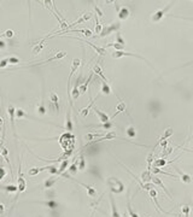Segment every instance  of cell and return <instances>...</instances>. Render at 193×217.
<instances>
[{
	"label": "cell",
	"mask_w": 193,
	"mask_h": 217,
	"mask_svg": "<svg viewBox=\"0 0 193 217\" xmlns=\"http://www.w3.org/2000/svg\"><path fill=\"white\" fill-rule=\"evenodd\" d=\"M94 138H103V134H94V133H91V134H87L85 136V139L87 141H91Z\"/></svg>",
	"instance_id": "obj_45"
},
{
	"label": "cell",
	"mask_w": 193,
	"mask_h": 217,
	"mask_svg": "<svg viewBox=\"0 0 193 217\" xmlns=\"http://www.w3.org/2000/svg\"><path fill=\"white\" fill-rule=\"evenodd\" d=\"M173 5H174V1H170L169 4H168V5H167L164 8H161V10L156 11L153 15H152V17H151L152 22H159L163 17L167 15V12H168L170 8H171V6H173Z\"/></svg>",
	"instance_id": "obj_3"
},
{
	"label": "cell",
	"mask_w": 193,
	"mask_h": 217,
	"mask_svg": "<svg viewBox=\"0 0 193 217\" xmlns=\"http://www.w3.org/2000/svg\"><path fill=\"white\" fill-rule=\"evenodd\" d=\"M78 41H81V42H85V44H87V45H89V46L92 47L93 50L97 52L98 54H100V56H106V48L105 47H99V46H95V45H93L92 42H88V41H85V40H82V39H77Z\"/></svg>",
	"instance_id": "obj_10"
},
{
	"label": "cell",
	"mask_w": 193,
	"mask_h": 217,
	"mask_svg": "<svg viewBox=\"0 0 193 217\" xmlns=\"http://www.w3.org/2000/svg\"><path fill=\"white\" fill-rule=\"evenodd\" d=\"M127 208H128V214H129V216L131 217H139V215H138L137 212H134V210H133V208H131V199H129V198L127 199Z\"/></svg>",
	"instance_id": "obj_36"
},
{
	"label": "cell",
	"mask_w": 193,
	"mask_h": 217,
	"mask_svg": "<svg viewBox=\"0 0 193 217\" xmlns=\"http://www.w3.org/2000/svg\"><path fill=\"white\" fill-rule=\"evenodd\" d=\"M5 176H6V169H5L3 165H0V181L4 180Z\"/></svg>",
	"instance_id": "obj_52"
},
{
	"label": "cell",
	"mask_w": 193,
	"mask_h": 217,
	"mask_svg": "<svg viewBox=\"0 0 193 217\" xmlns=\"http://www.w3.org/2000/svg\"><path fill=\"white\" fill-rule=\"evenodd\" d=\"M185 151H187V152H191V153H193L192 150H187V148H185Z\"/></svg>",
	"instance_id": "obj_60"
},
{
	"label": "cell",
	"mask_w": 193,
	"mask_h": 217,
	"mask_svg": "<svg viewBox=\"0 0 193 217\" xmlns=\"http://www.w3.org/2000/svg\"><path fill=\"white\" fill-rule=\"evenodd\" d=\"M6 47H8V44H6V42H5L4 40L0 39V50H1V51H4V50H5Z\"/></svg>",
	"instance_id": "obj_55"
},
{
	"label": "cell",
	"mask_w": 193,
	"mask_h": 217,
	"mask_svg": "<svg viewBox=\"0 0 193 217\" xmlns=\"http://www.w3.org/2000/svg\"><path fill=\"white\" fill-rule=\"evenodd\" d=\"M80 80H81V77L77 78L76 82H75V86H74V88H72V92H71V99H72V100H76L77 98L80 97V92H78V86H80Z\"/></svg>",
	"instance_id": "obj_18"
},
{
	"label": "cell",
	"mask_w": 193,
	"mask_h": 217,
	"mask_svg": "<svg viewBox=\"0 0 193 217\" xmlns=\"http://www.w3.org/2000/svg\"><path fill=\"white\" fill-rule=\"evenodd\" d=\"M173 151H174V148L171 147V146H167L165 148H163L162 157H167V156H169L170 153H173Z\"/></svg>",
	"instance_id": "obj_46"
},
{
	"label": "cell",
	"mask_w": 193,
	"mask_h": 217,
	"mask_svg": "<svg viewBox=\"0 0 193 217\" xmlns=\"http://www.w3.org/2000/svg\"><path fill=\"white\" fill-rule=\"evenodd\" d=\"M0 145H1V140H0Z\"/></svg>",
	"instance_id": "obj_63"
},
{
	"label": "cell",
	"mask_w": 193,
	"mask_h": 217,
	"mask_svg": "<svg viewBox=\"0 0 193 217\" xmlns=\"http://www.w3.org/2000/svg\"><path fill=\"white\" fill-rule=\"evenodd\" d=\"M114 125H115L114 122L109 121V122H106V123H101V124H99V125H97V128H104L105 130H109V129H111Z\"/></svg>",
	"instance_id": "obj_42"
},
{
	"label": "cell",
	"mask_w": 193,
	"mask_h": 217,
	"mask_svg": "<svg viewBox=\"0 0 193 217\" xmlns=\"http://www.w3.org/2000/svg\"><path fill=\"white\" fill-rule=\"evenodd\" d=\"M176 171L179 172V175H180V178H181V181L184 182V183H191L192 182L193 177L191 175H188V174H185V172H181V171L176 169Z\"/></svg>",
	"instance_id": "obj_25"
},
{
	"label": "cell",
	"mask_w": 193,
	"mask_h": 217,
	"mask_svg": "<svg viewBox=\"0 0 193 217\" xmlns=\"http://www.w3.org/2000/svg\"><path fill=\"white\" fill-rule=\"evenodd\" d=\"M68 31H71V33H82L87 38H91L92 36V31L88 30V29H80V30H68Z\"/></svg>",
	"instance_id": "obj_43"
},
{
	"label": "cell",
	"mask_w": 193,
	"mask_h": 217,
	"mask_svg": "<svg viewBox=\"0 0 193 217\" xmlns=\"http://www.w3.org/2000/svg\"><path fill=\"white\" fill-rule=\"evenodd\" d=\"M141 181L144 182V183H148V182H151V178H152V176H151V171L150 170H145L142 174H141Z\"/></svg>",
	"instance_id": "obj_29"
},
{
	"label": "cell",
	"mask_w": 193,
	"mask_h": 217,
	"mask_svg": "<svg viewBox=\"0 0 193 217\" xmlns=\"http://www.w3.org/2000/svg\"><path fill=\"white\" fill-rule=\"evenodd\" d=\"M99 95H100V94H98V95H97V97L94 98V100L91 101V104H89V105H88L87 108H83V109H81V110H80V115H81V116H82V117H87L88 112H89V109H91L93 105H94V103H95V101H97V99L99 98Z\"/></svg>",
	"instance_id": "obj_19"
},
{
	"label": "cell",
	"mask_w": 193,
	"mask_h": 217,
	"mask_svg": "<svg viewBox=\"0 0 193 217\" xmlns=\"http://www.w3.org/2000/svg\"><path fill=\"white\" fill-rule=\"evenodd\" d=\"M57 180H58V177L57 176H51V177H48L45 181V183H44V186H45V188L46 189H50V188H52V186H54L56 185V182H57Z\"/></svg>",
	"instance_id": "obj_26"
},
{
	"label": "cell",
	"mask_w": 193,
	"mask_h": 217,
	"mask_svg": "<svg viewBox=\"0 0 193 217\" xmlns=\"http://www.w3.org/2000/svg\"><path fill=\"white\" fill-rule=\"evenodd\" d=\"M36 112H38L39 116H44V115L47 114V109L45 108V101H44V93H42V97H41V101L36 108Z\"/></svg>",
	"instance_id": "obj_16"
},
{
	"label": "cell",
	"mask_w": 193,
	"mask_h": 217,
	"mask_svg": "<svg viewBox=\"0 0 193 217\" xmlns=\"http://www.w3.org/2000/svg\"><path fill=\"white\" fill-rule=\"evenodd\" d=\"M8 63L10 64H18V63H21V61L16 57H8Z\"/></svg>",
	"instance_id": "obj_54"
},
{
	"label": "cell",
	"mask_w": 193,
	"mask_h": 217,
	"mask_svg": "<svg viewBox=\"0 0 193 217\" xmlns=\"http://www.w3.org/2000/svg\"><path fill=\"white\" fill-rule=\"evenodd\" d=\"M126 134L129 136V138H135L137 136V130H135V127L134 125H129L127 129H126Z\"/></svg>",
	"instance_id": "obj_32"
},
{
	"label": "cell",
	"mask_w": 193,
	"mask_h": 217,
	"mask_svg": "<svg viewBox=\"0 0 193 217\" xmlns=\"http://www.w3.org/2000/svg\"><path fill=\"white\" fill-rule=\"evenodd\" d=\"M106 47H114L116 51H123V48H124V46L120 45V44H117V42H114V44H109V45H106Z\"/></svg>",
	"instance_id": "obj_47"
},
{
	"label": "cell",
	"mask_w": 193,
	"mask_h": 217,
	"mask_svg": "<svg viewBox=\"0 0 193 217\" xmlns=\"http://www.w3.org/2000/svg\"><path fill=\"white\" fill-rule=\"evenodd\" d=\"M81 65V61L78 59V58H75V59H72V63H71V70H70V75H69V78H68V92H69L70 89V80L72 77V75H74V72L77 70V68Z\"/></svg>",
	"instance_id": "obj_8"
},
{
	"label": "cell",
	"mask_w": 193,
	"mask_h": 217,
	"mask_svg": "<svg viewBox=\"0 0 193 217\" xmlns=\"http://www.w3.org/2000/svg\"><path fill=\"white\" fill-rule=\"evenodd\" d=\"M122 217H127V215H126V214H124V215H123V216H122Z\"/></svg>",
	"instance_id": "obj_62"
},
{
	"label": "cell",
	"mask_w": 193,
	"mask_h": 217,
	"mask_svg": "<svg viewBox=\"0 0 193 217\" xmlns=\"http://www.w3.org/2000/svg\"><path fill=\"white\" fill-rule=\"evenodd\" d=\"M16 117L18 118V119H21V118H28V115H27V112L24 111L23 109H16Z\"/></svg>",
	"instance_id": "obj_35"
},
{
	"label": "cell",
	"mask_w": 193,
	"mask_h": 217,
	"mask_svg": "<svg viewBox=\"0 0 193 217\" xmlns=\"http://www.w3.org/2000/svg\"><path fill=\"white\" fill-rule=\"evenodd\" d=\"M168 164V162L163 158H159V159H156L153 162V168H162V167H165Z\"/></svg>",
	"instance_id": "obj_34"
},
{
	"label": "cell",
	"mask_w": 193,
	"mask_h": 217,
	"mask_svg": "<svg viewBox=\"0 0 193 217\" xmlns=\"http://www.w3.org/2000/svg\"><path fill=\"white\" fill-rule=\"evenodd\" d=\"M95 22H97V25H95V33H97V34H100L101 30H103V27H101V24H99V22H98V17H97V15H95Z\"/></svg>",
	"instance_id": "obj_51"
},
{
	"label": "cell",
	"mask_w": 193,
	"mask_h": 217,
	"mask_svg": "<svg viewBox=\"0 0 193 217\" xmlns=\"http://www.w3.org/2000/svg\"><path fill=\"white\" fill-rule=\"evenodd\" d=\"M117 138V134L115 132H110L108 133L106 135H104L103 138H100L99 140H95V141H91L89 144H97V142H100V141H105V140H111V139H115Z\"/></svg>",
	"instance_id": "obj_21"
},
{
	"label": "cell",
	"mask_w": 193,
	"mask_h": 217,
	"mask_svg": "<svg viewBox=\"0 0 193 217\" xmlns=\"http://www.w3.org/2000/svg\"><path fill=\"white\" fill-rule=\"evenodd\" d=\"M93 111L98 115V117H99V121H100V123H106V122H109L110 121V117L105 114V112H103V111H100V110H98L97 108H94L93 109Z\"/></svg>",
	"instance_id": "obj_15"
},
{
	"label": "cell",
	"mask_w": 193,
	"mask_h": 217,
	"mask_svg": "<svg viewBox=\"0 0 193 217\" xmlns=\"http://www.w3.org/2000/svg\"><path fill=\"white\" fill-rule=\"evenodd\" d=\"M44 204L46 205L47 208H50L51 210H57L58 209V206H59V204L56 202V200H48V202H45Z\"/></svg>",
	"instance_id": "obj_37"
},
{
	"label": "cell",
	"mask_w": 193,
	"mask_h": 217,
	"mask_svg": "<svg viewBox=\"0 0 193 217\" xmlns=\"http://www.w3.org/2000/svg\"><path fill=\"white\" fill-rule=\"evenodd\" d=\"M95 8V12L98 13V18H101V17L104 16V15H103V11H101L100 8H98V6H95V8Z\"/></svg>",
	"instance_id": "obj_56"
},
{
	"label": "cell",
	"mask_w": 193,
	"mask_h": 217,
	"mask_svg": "<svg viewBox=\"0 0 193 217\" xmlns=\"http://www.w3.org/2000/svg\"><path fill=\"white\" fill-rule=\"evenodd\" d=\"M193 64V61H191V62H188L187 64H184V65H181V66H179V68H184V66H188V65H192Z\"/></svg>",
	"instance_id": "obj_59"
},
{
	"label": "cell",
	"mask_w": 193,
	"mask_h": 217,
	"mask_svg": "<svg viewBox=\"0 0 193 217\" xmlns=\"http://www.w3.org/2000/svg\"><path fill=\"white\" fill-rule=\"evenodd\" d=\"M111 57L112 58H116V59H118V58H122V57H135V58H139V59H141V61H145V62L148 64V66H151L152 69H154L153 66L151 65V63L147 61L145 57H141V56H139V54H137V53H131V52H126V51H115V52H112L111 53Z\"/></svg>",
	"instance_id": "obj_2"
},
{
	"label": "cell",
	"mask_w": 193,
	"mask_h": 217,
	"mask_svg": "<svg viewBox=\"0 0 193 217\" xmlns=\"http://www.w3.org/2000/svg\"><path fill=\"white\" fill-rule=\"evenodd\" d=\"M109 198H110V203H111V216H112V217H121V216H120L118 210H117V206H116L115 198H114L112 193L109 194Z\"/></svg>",
	"instance_id": "obj_12"
},
{
	"label": "cell",
	"mask_w": 193,
	"mask_h": 217,
	"mask_svg": "<svg viewBox=\"0 0 193 217\" xmlns=\"http://www.w3.org/2000/svg\"><path fill=\"white\" fill-rule=\"evenodd\" d=\"M50 100H51V103L58 104V101H59V98H58V95L54 93V92H51V93H50Z\"/></svg>",
	"instance_id": "obj_48"
},
{
	"label": "cell",
	"mask_w": 193,
	"mask_h": 217,
	"mask_svg": "<svg viewBox=\"0 0 193 217\" xmlns=\"http://www.w3.org/2000/svg\"><path fill=\"white\" fill-rule=\"evenodd\" d=\"M153 153H148L147 156V170H152V165H153Z\"/></svg>",
	"instance_id": "obj_40"
},
{
	"label": "cell",
	"mask_w": 193,
	"mask_h": 217,
	"mask_svg": "<svg viewBox=\"0 0 193 217\" xmlns=\"http://www.w3.org/2000/svg\"><path fill=\"white\" fill-rule=\"evenodd\" d=\"M101 93L105 94V95L111 94V87H110V85H109L108 82L101 81Z\"/></svg>",
	"instance_id": "obj_30"
},
{
	"label": "cell",
	"mask_w": 193,
	"mask_h": 217,
	"mask_svg": "<svg viewBox=\"0 0 193 217\" xmlns=\"http://www.w3.org/2000/svg\"><path fill=\"white\" fill-rule=\"evenodd\" d=\"M94 214H95V211H92V214H91V217H94Z\"/></svg>",
	"instance_id": "obj_61"
},
{
	"label": "cell",
	"mask_w": 193,
	"mask_h": 217,
	"mask_svg": "<svg viewBox=\"0 0 193 217\" xmlns=\"http://www.w3.org/2000/svg\"><path fill=\"white\" fill-rule=\"evenodd\" d=\"M65 130H68V133L72 132V121H71V112H70V109H68V111H67V118H65Z\"/></svg>",
	"instance_id": "obj_17"
},
{
	"label": "cell",
	"mask_w": 193,
	"mask_h": 217,
	"mask_svg": "<svg viewBox=\"0 0 193 217\" xmlns=\"http://www.w3.org/2000/svg\"><path fill=\"white\" fill-rule=\"evenodd\" d=\"M173 133H174V130H173V128H168V129H167V130L164 132V134H163L162 136H161V138L158 139V142H157V145L154 146V148L157 147V146H158V145H159L161 142H162V141H165V140L168 139L169 136H171V135H173Z\"/></svg>",
	"instance_id": "obj_20"
},
{
	"label": "cell",
	"mask_w": 193,
	"mask_h": 217,
	"mask_svg": "<svg viewBox=\"0 0 193 217\" xmlns=\"http://www.w3.org/2000/svg\"><path fill=\"white\" fill-rule=\"evenodd\" d=\"M116 42H117V44H120V45H122V46H124V45H126V41L122 39V36H121V33H120V31H116Z\"/></svg>",
	"instance_id": "obj_44"
},
{
	"label": "cell",
	"mask_w": 193,
	"mask_h": 217,
	"mask_svg": "<svg viewBox=\"0 0 193 217\" xmlns=\"http://www.w3.org/2000/svg\"><path fill=\"white\" fill-rule=\"evenodd\" d=\"M121 28V23L120 22H116V23H112V24H109L106 27H103V30L101 33L98 35L99 38H105V36H109L112 31H116L118 30Z\"/></svg>",
	"instance_id": "obj_4"
},
{
	"label": "cell",
	"mask_w": 193,
	"mask_h": 217,
	"mask_svg": "<svg viewBox=\"0 0 193 217\" xmlns=\"http://www.w3.org/2000/svg\"><path fill=\"white\" fill-rule=\"evenodd\" d=\"M123 111H126V103H123V101L120 99V103L117 104V106H116V114L114 115V117H116V115H118V114H121V112H123ZM112 117V118H114Z\"/></svg>",
	"instance_id": "obj_31"
},
{
	"label": "cell",
	"mask_w": 193,
	"mask_h": 217,
	"mask_svg": "<svg viewBox=\"0 0 193 217\" xmlns=\"http://www.w3.org/2000/svg\"><path fill=\"white\" fill-rule=\"evenodd\" d=\"M48 169V165L46 167H42V168H38V167H34V168H30L29 170H28V174L30 175V176H35V175H38L39 172H41V171H45Z\"/></svg>",
	"instance_id": "obj_24"
},
{
	"label": "cell",
	"mask_w": 193,
	"mask_h": 217,
	"mask_svg": "<svg viewBox=\"0 0 193 217\" xmlns=\"http://www.w3.org/2000/svg\"><path fill=\"white\" fill-rule=\"evenodd\" d=\"M93 72L94 74H97L99 77L101 78V81H104V82H108V80H106V77L104 76V74H103V70H101V68L99 66V65H94L93 66Z\"/></svg>",
	"instance_id": "obj_28"
},
{
	"label": "cell",
	"mask_w": 193,
	"mask_h": 217,
	"mask_svg": "<svg viewBox=\"0 0 193 217\" xmlns=\"http://www.w3.org/2000/svg\"><path fill=\"white\" fill-rule=\"evenodd\" d=\"M116 10H117V17H118V19H121V21H123V19H127L128 17H129V8H126V6H122V8H120L118 6V4L116 3Z\"/></svg>",
	"instance_id": "obj_7"
},
{
	"label": "cell",
	"mask_w": 193,
	"mask_h": 217,
	"mask_svg": "<svg viewBox=\"0 0 193 217\" xmlns=\"http://www.w3.org/2000/svg\"><path fill=\"white\" fill-rule=\"evenodd\" d=\"M45 42H46V39H42L40 42H39V44H36V45H35V47L33 48V54L40 53V52L42 51V48L46 46V44H45Z\"/></svg>",
	"instance_id": "obj_27"
},
{
	"label": "cell",
	"mask_w": 193,
	"mask_h": 217,
	"mask_svg": "<svg viewBox=\"0 0 193 217\" xmlns=\"http://www.w3.org/2000/svg\"><path fill=\"white\" fill-rule=\"evenodd\" d=\"M67 52L65 51H61V52H58L57 54H54L53 57H51V58H48L46 61H44V62H41V64H46V63H50V62H54V61H59V59H63V58H65L67 57Z\"/></svg>",
	"instance_id": "obj_13"
},
{
	"label": "cell",
	"mask_w": 193,
	"mask_h": 217,
	"mask_svg": "<svg viewBox=\"0 0 193 217\" xmlns=\"http://www.w3.org/2000/svg\"><path fill=\"white\" fill-rule=\"evenodd\" d=\"M68 165H69V159H64L62 162V164H61V167H59V169H58V176L62 175L63 172L67 170Z\"/></svg>",
	"instance_id": "obj_33"
},
{
	"label": "cell",
	"mask_w": 193,
	"mask_h": 217,
	"mask_svg": "<svg viewBox=\"0 0 193 217\" xmlns=\"http://www.w3.org/2000/svg\"><path fill=\"white\" fill-rule=\"evenodd\" d=\"M77 170H78V164H77V161H75V162L72 163V164H71V165L69 167L68 171H69L70 174L75 175V174H77Z\"/></svg>",
	"instance_id": "obj_41"
},
{
	"label": "cell",
	"mask_w": 193,
	"mask_h": 217,
	"mask_svg": "<svg viewBox=\"0 0 193 217\" xmlns=\"http://www.w3.org/2000/svg\"><path fill=\"white\" fill-rule=\"evenodd\" d=\"M1 155H3V157L5 158V161H6V162L10 164V159H8V150H6L5 147H3V146H1Z\"/></svg>",
	"instance_id": "obj_50"
},
{
	"label": "cell",
	"mask_w": 193,
	"mask_h": 217,
	"mask_svg": "<svg viewBox=\"0 0 193 217\" xmlns=\"http://www.w3.org/2000/svg\"><path fill=\"white\" fill-rule=\"evenodd\" d=\"M151 182H152V183H153L154 186H156V185H157V186H159V187H161V188H162L163 191H164V193L167 194V195H168V197H169L170 199H171V198H173V197H171V194L169 193V191H168V189H167V187L164 186V183H163V182H162V180H161V178H159V177H157V176H154V177H152V178H151Z\"/></svg>",
	"instance_id": "obj_9"
},
{
	"label": "cell",
	"mask_w": 193,
	"mask_h": 217,
	"mask_svg": "<svg viewBox=\"0 0 193 217\" xmlns=\"http://www.w3.org/2000/svg\"><path fill=\"white\" fill-rule=\"evenodd\" d=\"M159 145L162 146V148H165L167 146H168V142H167V140H165V141H162V142L159 144Z\"/></svg>",
	"instance_id": "obj_57"
},
{
	"label": "cell",
	"mask_w": 193,
	"mask_h": 217,
	"mask_svg": "<svg viewBox=\"0 0 193 217\" xmlns=\"http://www.w3.org/2000/svg\"><path fill=\"white\" fill-rule=\"evenodd\" d=\"M4 211H5V208H4V205L0 203V215H3V214H4Z\"/></svg>",
	"instance_id": "obj_58"
},
{
	"label": "cell",
	"mask_w": 193,
	"mask_h": 217,
	"mask_svg": "<svg viewBox=\"0 0 193 217\" xmlns=\"http://www.w3.org/2000/svg\"><path fill=\"white\" fill-rule=\"evenodd\" d=\"M86 168V161H85V156L81 155L80 158H78V170L83 171Z\"/></svg>",
	"instance_id": "obj_38"
},
{
	"label": "cell",
	"mask_w": 193,
	"mask_h": 217,
	"mask_svg": "<svg viewBox=\"0 0 193 217\" xmlns=\"http://www.w3.org/2000/svg\"><path fill=\"white\" fill-rule=\"evenodd\" d=\"M78 185L82 186V187H85L86 191H87V193H88V195H89L91 198H95V197H97V191H95L93 187L88 186V185H85V183H82V182H78Z\"/></svg>",
	"instance_id": "obj_23"
},
{
	"label": "cell",
	"mask_w": 193,
	"mask_h": 217,
	"mask_svg": "<svg viewBox=\"0 0 193 217\" xmlns=\"http://www.w3.org/2000/svg\"><path fill=\"white\" fill-rule=\"evenodd\" d=\"M106 183H108L110 191H111L112 193H116V194L122 193L124 191V188H126L123 185V182L117 177H109L108 180H106Z\"/></svg>",
	"instance_id": "obj_1"
},
{
	"label": "cell",
	"mask_w": 193,
	"mask_h": 217,
	"mask_svg": "<svg viewBox=\"0 0 193 217\" xmlns=\"http://www.w3.org/2000/svg\"><path fill=\"white\" fill-rule=\"evenodd\" d=\"M13 35H15V33H13V30H11V29H8V30L4 33V36H6L8 39L13 38Z\"/></svg>",
	"instance_id": "obj_53"
},
{
	"label": "cell",
	"mask_w": 193,
	"mask_h": 217,
	"mask_svg": "<svg viewBox=\"0 0 193 217\" xmlns=\"http://www.w3.org/2000/svg\"><path fill=\"white\" fill-rule=\"evenodd\" d=\"M48 112H50L51 115H53V116L58 115V114H59V105L50 101V104H48Z\"/></svg>",
	"instance_id": "obj_22"
},
{
	"label": "cell",
	"mask_w": 193,
	"mask_h": 217,
	"mask_svg": "<svg viewBox=\"0 0 193 217\" xmlns=\"http://www.w3.org/2000/svg\"><path fill=\"white\" fill-rule=\"evenodd\" d=\"M181 211H182V214L185 215V217H190V211H191V208H190L188 205H182Z\"/></svg>",
	"instance_id": "obj_49"
},
{
	"label": "cell",
	"mask_w": 193,
	"mask_h": 217,
	"mask_svg": "<svg viewBox=\"0 0 193 217\" xmlns=\"http://www.w3.org/2000/svg\"><path fill=\"white\" fill-rule=\"evenodd\" d=\"M148 193H150V197L153 199V202H154V204H156V206H157V210H158V211L164 212V214H170V212H167V211H164L163 209H161V205H159V203H158V200H157V191H156L154 188L153 189H150Z\"/></svg>",
	"instance_id": "obj_14"
},
{
	"label": "cell",
	"mask_w": 193,
	"mask_h": 217,
	"mask_svg": "<svg viewBox=\"0 0 193 217\" xmlns=\"http://www.w3.org/2000/svg\"><path fill=\"white\" fill-rule=\"evenodd\" d=\"M92 18V13L91 12H87V13H85V15H82L77 21H75V22H72L71 24H69V28H68V30H70V28L71 27H74V25H77V24H80V23H83V22H86V21H88V19H91Z\"/></svg>",
	"instance_id": "obj_11"
},
{
	"label": "cell",
	"mask_w": 193,
	"mask_h": 217,
	"mask_svg": "<svg viewBox=\"0 0 193 217\" xmlns=\"http://www.w3.org/2000/svg\"><path fill=\"white\" fill-rule=\"evenodd\" d=\"M8 117H10V124H11V129H12V133H13V135L16 136V125H15L16 108L13 106V105H8Z\"/></svg>",
	"instance_id": "obj_6"
},
{
	"label": "cell",
	"mask_w": 193,
	"mask_h": 217,
	"mask_svg": "<svg viewBox=\"0 0 193 217\" xmlns=\"http://www.w3.org/2000/svg\"><path fill=\"white\" fill-rule=\"evenodd\" d=\"M4 191H6V192H10V193H17L18 192V187L15 186V185H10V186H4L1 187Z\"/></svg>",
	"instance_id": "obj_39"
},
{
	"label": "cell",
	"mask_w": 193,
	"mask_h": 217,
	"mask_svg": "<svg viewBox=\"0 0 193 217\" xmlns=\"http://www.w3.org/2000/svg\"><path fill=\"white\" fill-rule=\"evenodd\" d=\"M17 187H18V192H17V193H23L24 191L27 189V183H25V180H24L23 174H22L21 163H19V167H18V178H17Z\"/></svg>",
	"instance_id": "obj_5"
}]
</instances>
